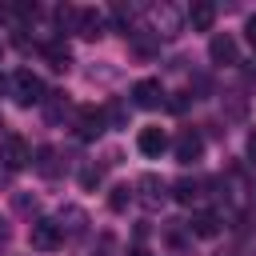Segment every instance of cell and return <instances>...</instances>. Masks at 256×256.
I'll return each mask as SVG.
<instances>
[{
    "label": "cell",
    "instance_id": "6da1fadb",
    "mask_svg": "<svg viewBox=\"0 0 256 256\" xmlns=\"http://www.w3.org/2000/svg\"><path fill=\"white\" fill-rule=\"evenodd\" d=\"M8 92H12V100H16V104L32 108V104H40V100H44V80H40L36 72H28V68H16V72H12V80H8Z\"/></svg>",
    "mask_w": 256,
    "mask_h": 256
},
{
    "label": "cell",
    "instance_id": "5bb4252c",
    "mask_svg": "<svg viewBox=\"0 0 256 256\" xmlns=\"http://www.w3.org/2000/svg\"><path fill=\"white\" fill-rule=\"evenodd\" d=\"M200 188H204V184H200V180H188V176H180V180H176V184H172V196H176V200H180V204H196V200H200V196H204V192H200Z\"/></svg>",
    "mask_w": 256,
    "mask_h": 256
},
{
    "label": "cell",
    "instance_id": "ba28073f",
    "mask_svg": "<svg viewBox=\"0 0 256 256\" xmlns=\"http://www.w3.org/2000/svg\"><path fill=\"white\" fill-rule=\"evenodd\" d=\"M0 160H4V164H8L12 172H16V168H24V164L32 160V152H28V144H24V136H16V132H8V136H4V156H0Z\"/></svg>",
    "mask_w": 256,
    "mask_h": 256
},
{
    "label": "cell",
    "instance_id": "e0dca14e",
    "mask_svg": "<svg viewBox=\"0 0 256 256\" xmlns=\"http://www.w3.org/2000/svg\"><path fill=\"white\" fill-rule=\"evenodd\" d=\"M136 200V188H128V184H116L112 188V196H108V208L112 212H128V204Z\"/></svg>",
    "mask_w": 256,
    "mask_h": 256
},
{
    "label": "cell",
    "instance_id": "ac0fdd59",
    "mask_svg": "<svg viewBox=\"0 0 256 256\" xmlns=\"http://www.w3.org/2000/svg\"><path fill=\"white\" fill-rule=\"evenodd\" d=\"M56 24H60L64 32H76V28H80V8H72V4H60V8H56Z\"/></svg>",
    "mask_w": 256,
    "mask_h": 256
},
{
    "label": "cell",
    "instance_id": "9a60e30c",
    "mask_svg": "<svg viewBox=\"0 0 256 256\" xmlns=\"http://www.w3.org/2000/svg\"><path fill=\"white\" fill-rule=\"evenodd\" d=\"M100 28H104V16L96 12V8H80V36H88V40H96L100 36Z\"/></svg>",
    "mask_w": 256,
    "mask_h": 256
},
{
    "label": "cell",
    "instance_id": "cb8c5ba5",
    "mask_svg": "<svg viewBox=\"0 0 256 256\" xmlns=\"http://www.w3.org/2000/svg\"><path fill=\"white\" fill-rule=\"evenodd\" d=\"M248 160L256 164V128H252V136H248Z\"/></svg>",
    "mask_w": 256,
    "mask_h": 256
},
{
    "label": "cell",
    "instance_id": "83f0119b",
    "mask_svg": "<svg viewBox=\"0 0 256 256\" xmlns=\"http://www.w3.org/2000/svg\"><path fill=\"white\" fill-rule=\"evenodd\" d=\"M4 88H8V80H4V76H0V96H4Z\"/></svg>",
    "mask_w": 256,
    "mask_h": 256
},
{
    "label": "cell",
    "instance_id": "d4e9b609",
    "mask_svg": "<svg viewBox=\"0 0 256 256\" xmlns=\"http://www.w3.org/2000/svg\"><path fill=\"white\" fill-rule=\"evenodd\" d=\"M244 32H248V40H252V44H256V16H252V20H248V24H244Z\"/></svg>",
    "mask_w": 256,
    "mask_h": 256
},
{
    "label": "cell",
    "instance_id": "7a4b0ae2",
    "mask_svg": "<svg viewBox=\"0 0 256 256\" xmlns=\"http://www.w3.org/2000/svg\"><path fill=\"white\" fill-rule=\"evenodd\" d=\"M132 188H136V200H140L148 212H156V208L168 200V184H164L160 176H152V172H144V176H140Z\"/></svg>",
    "mask_w": 256,
    "mask_h": 256
},
{
    "label": "cell",
    "instance_id": "4316f807",
    "mask_svg": "<svg viewBox=\"0 0 256 256\" xmlns=\"http://www.w3.org/2000/svg\"><path fill=\"white\" fill-rule=\"evenodd\" d=\"M128 256H148V252H144V248H132V252H128Z\"/></svg>",
    "mask_w": 256,
    "mask_h": 256
},
{
    "label": "cell",
    "instance_id": "4fadbf2b",
    "mask_svg": "<svg viewBox=\"0 0 256 256\" xmlns=\"http://www.w3.org/2000/svg\"><path fill=\"white\" fill-rule=\"evenodd\" d=\"M188 228H192V236H200V240H212V236L220 232V212H196Z\"/></svg>",
    "mask_w": 256,
    "mask_h": 256
},
{
    "label": "cell",
    "instance_id": "52a82bcc",
    "mask_svg": "<svg viewBox=\"0 0 256 256\" xmlns=\"http://www.w3.org/2000/svg\"><path fill=\"white\" fill-rule=\"evenodd\" d=\"M172 148H176V160H180V164H192V160H200V152H204V136L192 132V128H184Z\"/></svg>",
    "mask_w": 256,
    "mask_h": 256
},
{
    "label": "cell",
    "instance_id": "d6986e66",
    "mask_svg": "<svg viewBox=\"0 0 256 256\" xmlns=\"http://www.w3.org/2000/svg\"><path fill=\"white\" fill-rule=\"evenodd\" d=\"M44 56H48V64H52V68H60V72H64V68H68V60H72L64 44H44Z\"/></svg>",
    "mask_w": 256,
    "mask_h": 256
},
{
    "label": "cell",
    "instance_id": "7c38bea8",
    "mask_svg": "<svg viewBox=\"0 0 256 256\" xmlns=\"http://www.w3.org/2000/svg\"><path fill=\"white\" fill-rule=\"evenodd\" d=\"M56 224L68 232V236H80L84 232V224H88V216H84V208H76V204H68V208H60V216H56Z\"/></svg>",
    "mask_w": 256,
    "mask_h": 256
},
{
    "label": "cell",
    "instance_id": "2e32d148",
    "mask_svg": "<svg viewBox=\"0 0 256 256\" xmlns=\"http://www.w3.org/2000/svg\"><path fill=\"white\" fill-rule=\"evenodd\" d=\"M32 164H36L40 176H56V172H60V168H56V148H48V144H40V148L32 152Z\"/></svg>",
    "mask_w": 256,
    "mask_h": 256
},
{
    "label": "cell",
    "instance_id": "484cf974",
    "mask_svg": "<svg viewBox=\"0 0 256 256\" xmlns=\"http://www.w3.org/2000/svg\"><path fill=\"white\" fill-rule=\"evenodd\" d=\"M8 236H12V228H8V220H4V216H0V244H4V240H8Z\"/></svg>",
    "mask_w": 256,
    "mask_h": 256
},
{
    "label": "cell",
    "instance_id": "5b68a950",
    "mask_svg": "<svg viewBox=\"0 0 256 256\" xmlns=\"http://www.w3.org/2000/svg\"><path fill=\"white\" fill-rule=\"evenodd\" d=\"M208 60H212V64H240L236 40H232L228 32H216V36L208 40Z\"/></svg>",
    "mask_w": 256,
    "mask_h": 256
},
{
    "label": "cell",
    "instance_id": "7402d4cb",
    "mask_svg": "<svg viewBox=\"0 0 256 256\" xmlns=\"http://www.w3.org/2000/svg\"><path fill=\"white\" fill-rule=\"evenodd\" d=\"M12 208H16V212H24V216H32V212H36V200H32V196H24V192H16V196H12Z\"/></svg>",
    "mask_w": 256,
    "mask_h": 256
},
{
    "label": "cell",
    "instance_id": "277c9868",
    "mask_svg": "<svg viewBox=\"0 0 256 256\" xmlns=\"http://www.w3.org/2000/svg\"><path fill=\"white\" fill-rule=\"evenodd\" d=\"M132 104H136V108H160V104H164V88H160V80H156V76L136 80V84H132Z\"/></svg>",
    "mask_w": 256,
    "mask_h": 256
},
{
    "label": "cell",
    "instance_id": "9c48e42d",
    "mask_svg": "<svg viewBox=\"0 0 256 256\" xmlns=\"http://www.w3.org/2000/svg\"><path fill=\"white\" fill-rule=\"evenodd\" d=\"M152 28H156V36H176V32H180V12H176L172 4L152 8Z\"/></svg>",
    "mask_w": 256,
    "mask_h": 256
},
{
    "label": "cell",
    "instance_id": "603a6c76",
    "mask_svg": "<svg viewBox=\"0 0 256 256\" xmlns=\"http://www.w3.org/2000/svg\"><path fill=\"white\" fill-rule=\"evenodd\" d=\"M168 108H172V112H184V108H188V96H184V92H180V96H176V100H168Z\"/></svg>",
    "mask_w": 256,
    "mask_h": 256
},
{
    "label": "cell",
    "instance_id": "ffe728a7",
    "mask_svg": "<svg viewBox=\"0 0 256 256\" xmlns=\"http://www.w3.org/2000/svg\"><path fill=\"white\" fill-rule=\"evenodd\" d=\"M124 120H128V108H124L120 100H112V104L104 108V124H112V128H124Z\"/></svg>",
    "mask_w": 256,
    "mask_h": 256
},
{
    "label": "cell",
    "instance_id": "44dd1931",
    "mask_svg": "<svg viewBox=\"0 0 256 256\" xmlns=\"http://www.w3.org/2000/svg\"><path fill=\"white\" fill-rule=\"evenodd\" d=\"M96 184H100V168H92V164H88V168H80V188H88V192H92Z\"/></svg>",
    "mask_w": 256,
    "mask_h": 256
},
{
    "label": "cell",
    "instance_id": "8992f818",
    "mask_svg": "<svg viewBox=\"0 0 256 256\" xmlns=\"http://www.w3.org/2000/svg\"><path fill=\"white\" fill-rule=\"evenodd\" d=\"M100 132H104V112L92 108V104L76 108V136H80V140H96Z\"/></svg>",
    "mask_w": 256,
    "mask_h": 256
},
{
    "label": "cell",
    "instance_id": "30bf717a",
    "mask_svg": "<svg viewBox=\"0 0 256 256\" xmlns=\"http://www.w3.org/2000/svg\"><path fill=\"white\" fill-rule=\"evenodd\" d=\"M188 24H192L196 32H208V28L216 24V4H208V0H196V4L188 8Z\"/></svg>",
    "mask_w": 256,
    "mask_h": 256
},
{
    "label": "cell",
    "instance_id": "3957f363",
    "mask_svg": "<svg viewBox=\"0 0 256 256\" xmlns=\"http://www.w3.org/2000/svg\"><path fill=\"white\" fill-rule=\"evenodd\" d=\"M64 244V228L56 224V220H32V248H40V252H56Z\"/></svg>",
    "mask_w": 256,
    "mask_h": 256
},
{
    "label": "cell",
    "instance_id": "8fae6325",
    "mask_svg": "<svg viewBox=\"0 0 256 256\" xmlns=\"http://www.w3.org/2000/svg\"><path fill=\"white\" fill-rule=\"evenodd\" d=\"M136 148H140L144 156H160V152L168 148V136H164L160 128H140V136H136Z\"/></svg>",
    "mask_w": 256,
    "mask_h": 256
}]
</instances>
